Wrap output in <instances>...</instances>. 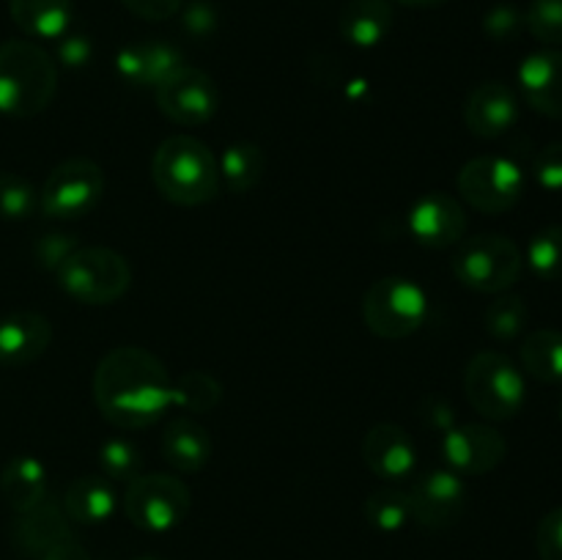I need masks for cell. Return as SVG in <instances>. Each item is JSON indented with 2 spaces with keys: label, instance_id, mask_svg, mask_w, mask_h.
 <instances>
[{
  "label": "cell",
  "instance_id": "cell-1",
  "mask_svg": "<svg viewBox=\"0 0 562 560\" xmlns=\"http://www.w3.org/2000/svg\"><path fill=\"white\" fill-rule=\"evenodd\" d=\"M93 399L115 428H146L173 406V379L168 368L140 346H115L93 373Z\"/></svg>",
  "mask_w": 562,
  "mask_h": 560
},
{
  "label": "cell",
  "instance_id": "cell-2",
  "mask_svg": "<svg viewBox=\"0 0 562 560\" xmlns=\"http://www.w3.org/2000/svg\"><path fill=\"white\" fill-rule=\"evenodd\" d=\"M151 179L159 195L176 206H203L220 192V165L203 141L173 135L154 152Z\"/></svg>",
  "mask_w": 562,
  "mask_h": 560
},
{
  "label": "cell",
  "instance_id": "cell-3",
  "mask_svg": "<svg viewBox=\"0 0 562 560\" xmlns=\"http://www.w3.org/2000/svg\"><path fill=\"white\" fill-rule=\"evenodd\" d=\"M58 91V64L47 49L27 38L0 44V113L33 119L44 113Z\"/></svg>",
  "mask_w": 562,
  "mask_h": 560
},
{
  "label": "cell",
  "instance_id": "cell-4",
  "mask_svg": "<svg viewBox=\"0 0 562 560\" xmlns=\"http://www.w3.org/2000/svg\"><path fill=\"white\" fill-rule=\"evenodd\" d=\"M58 285L82 305H113L130 291L132 269L119 250L77 247L55 272Z\"/></svg>",
  "mask_w": 562,
  "mask_h": 560
},
{
  "label": "cell",
  "instance_id": "cell-5",
  "mask_svg": "<svg viewBox=\"0 0 562 560\" xmlns=\"http://www.w3.org/2000/svg\"><path fill=\"white\" fill-rule=\"evenodd\" d=\"M428 318V296L420 283L404 275H387L368 285L362 296V322L384 340L415 335Z\"/></svg>",
  "mask_w": 562,
  "mask_h": 560
},
{
  "label": "cell",
  "instance_id": "cell-6",
  "mask_svg": "<svg viewBox=\"0 0 562 560\" xmlns=\"http://www.w3.org/2000/svg\"><path fill=\"white\" fill-rule=\"evenodd\" d=\"M525 269V256L514 239L503 234H477L456 247L453 275L461 285L481 294H503Z\"/></svg>",
  "mask_w": 562,
  "mask_h": 560
},
{
  "label": "cell",
  "instance_id": "cell-7",
  "mask_svg": "<svg viewBox=\"0 0 562 560\" xmlns=\"http://www.w3.org/2000/svg\"><path fill=\"white\" fill-rule=\"evenodd\" d=\"M464 393L486 421H510L525 406V377L503 351H477L464 371Z\"/></svg>",
  "mask_w": 562,
  "mask_h": 560
},
{
  "label": "cell",
  "instance_id": "cell-8",
  "mask_svg": "<svg viewBox=\"0 0 562 560\" xmlns=\"http://www.w3.org/2000/svg\"><path fill=\"white\" fill-rule=\"evenodd\" d=\"M192 494L181 478L168 472L135 475L126 483L124 514L137 530L168 533L190 514Z\"/></svg>",
  "mask_w": 562,
  "mask_h": 560
},
{
  "label": "cell",
  "instance_id": "cell-9",
  "mask_svg": "<svg viewBox=\"0 0 562 560\" xmlns=\"http://www.w3.org/2000/svg\"><path fill=\"white\" fill-rule=\"evenodd\" d=\"M459 192L472 209L483 214L510 212L525 195V170L508 157L486 154L459 170Z\"/></svg>",
  "mask_w": 562,
  "mask_h": 560
},
{
  "label": "cell",
  "instance_id": "cell-10",
  "mask_svg": "<svg viewBox=\"0 0 562 560\" xmlns=\"http://www.w3.org/2000/svg\"><path fill=\"white\" fill-rule=\"evenodd\" d=\"M104 195V170L88 157H71L55 165L38 192V209L47 217L75 220L91 212Z\"/></svg>",
  "mask_w": 562,
  "mask_h": 560
},
{
  "label": "cell",
  "instance_id": "cell-11",
  "mask_svg": "<svg viewBox=\"0 0 562 560\" xmlns=\"http://www.w3.org/2000/svg\"><path fill=\"white\" fill-rule=\"evenodd\" d=\"M412 519L428 530H445L456 525L467 508V483L453 470H431L417 478L406 492Z\"/></svg>",
  "mask_w": 562,
  "mask_h": 560
},
{
  "label": "cell",
  "instance_id": "cell-12",
  "mask_svg": "<svg viewBox=\"0 0 562 560\" xmlns=\"http://www.w3.org/2000/svg\"><path fill=\"white\" fill-rule=\"evenodd\" d=\"M157 108L162 110L165 119L181 126H201L214 119L220 104L217 86L206 71L195 66H184L179 75L170 77L159 88H154Z\"/></svg>",
  "mask_w": 562,
  "mask_h": 560
},
{
  "label": "cell",
  "instance_id": "cell-13",
  "mask_svg": "<svg viewBox=\"0 0 562 560\" xmlns=\"http://www.w3.org/2000/svg\"><path fill=\"white\" fill-rule=\"evenodd\" d=\"M508 443L488 423H461L450 426L442 437V456L448 470L464 475H486L503 464Z\"/></svg>",
  "mask_w": 562,
  "mask_h": 560
},
{
  "label": "cell",
  "instance_id": "cell-14",
  "mask_svg": "<svg viewBox=\"0 0 562 560\" xmlns=\"http://www.w3.org/2000/svg\"><path fill=\"white\" fill-rule=\"evenodd\" d=\"M409 231L420 245L445 250L464 239L467 234V212L459 198L450 192L434 190L423 192L409 206Z\"/></svg>",
  "mask_w": 562,
  "mask_h": 560
},
{
  "label": "cell",
  "instance_id": "cell-15",
  "mask_svg": "<svg viewBox=\"0 0 562 560\" xmlns=\"http://www.w3.org/2000/svg\"><path fill=\"white\" fill-rule=\"evenodd\" d=\"M362 459L382 481H406L417 467V445L398 423H376L362 437Z\"/></svg>",
  "mask_w": 562,
  "mask_h": 560
},
{
  "label": "cell",
  "instance_id": "cell-16",
  "mask_svg": "<svg viewBox=\"0 0 562 560\" xmlns=\"http://www.w3.org/2000/svg\"><path fill=\"white\" fill-rule=\"evenodd\" d=\"M187 66L179 47L162 42V38H148V42L126 44L115 55V69L121 80L137 88H159L170 77L179 75Z\"/></svg>",
  "mask_w": 562,
  "mask_h": 560
},
{
  "label": "cell",
  "instance_id": "cell-17",
  "mask_svg": "<svg viewBox=\"0 0 562 560\" xmlns=\"http://www.w3.org/2000/svg\"><path fill=\"white\" fill-rule=\"evenodd\" d=\"M71 536L75 530H71V519L66 516L64 503H55L53 497H44L33 508L16 514L14 525H11V541L27 558H42L47 549Z\"/></svg>",
  "mask_w": 562,
  "mask_h": 560
},
{
  "label": "cell",
  "instance_id": "cell-18",
  "mask_svg": "<svg viewBox=\"0 0 562 560\" xmlns=\"http://www.w3.org/2000/svg\"><path fill=\"white\" fill-rule=\"evenodd\" d=\"M464 121L472 135L486 137V141L505 135L519 121V99L514 88L497 80L481 82L467 99Z\"/></svg>",
  "mask_w": 562,
  "mask_h": 560
},
{
  "label": "cell",
  "instance_id": "cell-19",
  "mask_svg": "<svg viewBox=\"0 0 562 560\" xmlns=\"http://www.w3.org/2000/svg\"><path fill=\"white\" fill-rule=\"evenodd\" d=\"M53 324L36 311H16L0 318V366L22 368L47 351Z\"/></svg>",
  "mask_w": 562,
  "mask_h": 560
},
{
  "label": "cell",
  "instance_id": "cell-20",
  "mask_svg": "<svg viewBox=\"0 0 562 560\" xmlns=\"http://www.w3.org/2000/svg\"><path fill=\"white\" fill-rule=\"evenodd\" d=\"M521 97L536 113L547 119H562V53L541 49L521 60L519 66Z\"/></svg>",
  "mask_w": 562,
  "mask_h": 560
},
{
  "label": "cell",
  "instance_id": "cell-21",
  "mask_svg": "<svg viewBox=\"0 0 562 560\" xmlns=\"http://www.w3.org/2000/svg\"><path fill=\"white\" fill-rule=\"evenodd\" d=\"M212 437L206 426L190 415H179L165 426L162 432V456L173 470L198 472L212 459Z\"/></svg>",
  "mask_w": 562,
  "mask_h": 560
},
{
  "label": "cell",
  "instance_id": "cell-22",
  "mask_svg": "<svg viewBox=\"0 0 562 560\" xmlns=\"http://www.w3.org/2000/svg\"><path fill=\"white\" fill-rule=\"evenodd\" d=\"M393 16L390 0H349L340 14V36L351 47L371 49L390 36Z\"/></svg>",
  "mask_w": 562,
  "mask_h": 560
},
{
  "label": "cell",
  "instance_id": "cell-23",
  "mask_svg": "<svg viewBox=\"0 0 562 560\" xmlns=\"http://www.w3.org/2000/svg\"><path fill=\"white\" fill-rule=\"evenodd\" d=\"M0 497L14 514L33 508L47 497V470L36 456H14L0 472Z\"/></svg>",
  "mask_w": 562,
  "mask_h": 560
},
{
  "label": "cell",
  "instance_id": "cell-24",
  "mask_svg": "<svg viewBox=\"0 0 562 560\" xmlns=\"http://www.w3.org/2000/svg\"><path fill=\"white\" fill-rule=\"evenodd\" d=\"M64 511L80 525H102L115 511L113 483L104 475L75 478L64 494Z\"/></svg>",
  "mask_w": 562,
  "mask_h": 560
},
{
  "label": "cell",
  "instance_id": "cell-25",
  "mask_svg": "<svg viewBox=\"0 0 562 560\" xmlns=\"http://www.w3.org/2000/svg\"><path fill=\"white\" fill-rule=\"evenodd\" d=\"M71 0H9L14 25L31 38H60L71 25Z\"/></svg>",
  "mask_w": 562,
  "mask_h": 560
},
{
  "label": "cell",
  "instance_id": "cell-26",
  "mask_svg": "<svg viewBox=\"0 0 562 560\" xmlns=\"http://www.w3.org/2000/svg\"><path fill=\"white\" fill-rule=\"evenodd\" d=\"M521 366L538 382H562V333L552 327L532 329L521 340Z\"/></svg>",
  "mask_w": 562,
  "mask_h": 560
},
{
  "label": "cell",
  "instance_id": "cell-27",
  "mask_svg": "<svg viewBox=\"0 0 562 560\" xmlns=\"http://www.w3.org/2000/svg\"><path fill=\"white\" fill-rule=\"evenodd\" d=\"M220 179L228 184V190L247 192L261 181L267 170V157L263 148L252 141H236L220 157Z\"/></svg>",
  "mask_w": 562,
  "mask_h": 560
},
{
  "label": "cell",
  "instance_id": "cell-28",
  "mask_svg": "<svg viewBox=\"0 0 562 560\" xmlns=\"http://www.w3.org/2000/svg\"><path fill=\"white\" fill-rule=\"evenodd\" d=\"M366 519L368 525L382 533H398L412 522L409 497L401 489H376L366 500Z\"/></svg>",
  "mask_w": 562,
  "mask_h": 560
},
{
  "label": "cell",
  "instance_id": "cell-29",
  "mask_svg": "<svg viewBox=\"0 0 562 560\" xmlns=\"http://www.w3.org/2000/svg\"><path fill=\"white\" fill-rule=\"evenodd\" d=\"M223 399V384L203 371H190L173 382V404L187 412H212Z\"/></svg>",
  "mask_w": 562,
  "mask_h": 560
},
{
  "label": "cell",
  "instance_id": "cell-30",
  "mask_svg": "<svg viewBox=\"0 0 562 560\" xmlns=\"http://www.w3.org/2000/svg\"><path fill=\"white\" fill-rule=\"evenodd\" d=\"M527 264L536 272V278L562 280V225H547L538 231L527 245Z\"/></svg>",
  "mask_w": 562,
  "mask_h": 560
},
{
  "label": "cell",
  "instance_id": "cell-31",
  "mask_svg": "<svg viewBox=\"0 0 562 560\" xmlns=\"http://www.w3.org/2000/svg\"><path fill=\"white\" fill-rule=\"evenodd\" d=\"M38 209V190L14 170L0 173V220H27Z\"/></svg>",
  "mask_w": 562,
  "mask_h": 560
},
{
  "label": "cell",
  "instance_id": "cell-32",
  "mask_svg": "<svg viewBox=\"0 0 562 560\" xmlns=\"http://www.w3.org/2000/svg\"><path fill=\"white\" fill-rule=\"evenodd\" d=\"M486 329L492 338L497 340H514L519 338L521 329L527 324V305L521 296L516 294H499L492 305L486 307Z\"/></svg>",
  "mask_w": 562,
  "mask_h": 560
},
{
  "label": "cell",
  "instance_id": "cell-33",
  "mask_svg": "<svg viewBox=\"0 0 562 560\" xmlns=\"http://www.w3.org/2000/svg\"><path fill=\"white\" fill-rule=\"evenodd\" d=\"M99 467H102L108 481L130 483L132 478L140 475V453H137V448L130 439L113 437L99 448Z\"/></svg>",
  "mask_w": 562,
  "mask_h": 560
},
{
  "label": "cell",
  "instance_id": "cell-34",
  "mask_svg": "<svg viewBox=\"0 0 562 560\" xmlns=\"http://www.w3.org/2000/svg\"><path fill=\"white\" fill-rule=\"evenodd\" d=\"M525 25L541 44H562V0H532Z\"/></svg>",
  "mask_w": 562,
  "mask_h": 560
},
{
  "label": "cell",
  "instance_id": "cell-35",
  "mask_svg": "<svg viewBox=\"0 0 562 560\" xmlns=\"http://www.w3.org/2000/svg\"><path fill=\"white\" fill-rule=\"evenodd\" d=\"M80 247V242L71 234H64V231H49V234L38 236L36 245H33V256H36V264L47 272H58L60 264L71 256V253Z\"/></svg>",
  "mask_w": 562,
  "mask_h": 560
},
{
  "label": "cell",
  "instance_id": "cell-36",
  "mask_svg": "<svg viewBox=\"0 0 562 560\" xmlns=\"http://www.w3.org/2000/svg\"><path fill=\"white\" fill-rule=\"evenodd\" d=\"M525 27V14H521L516 5L499 3L483 20V31L494 38V42H508V38L519 36V31Z\"/></svg>",
  "mask_w": 562,
  "mask_h": 560
},
{
  "label": "cell",
  "instance_id": "cell-37",
  "mask_svg": "<svg viewBox=\"0 0 562 560\" xmlns=\"http://www.w3.org/2000/svg\"><path fill=\"white\" fill-rule=\"evenodd\" d=\"M532 176L547 192H562V141L541 148L532 163Z\"/></svg>",
  "mask_w": 562,
  "mask_h": 560
},
{
  "label": "cell",
  "instance_id": "cell-38",
  "mask_svg": "<svg viewBox=\"0 0 562 560\" xmlns=\"http://www.w3.org/2000/svg\"><path fill=\"white\" fill-rule=\"evenodd\" d=\"M536 549L541 560H562V505L538 522Z\"/></svg>",
  "mask_w": 562,
  "mask_h": 560
},
{
  "label": "cell",
  "instance_id": "cell-39",
  "mask_svg": "<svg viewBox=\"0 0 562 560\" xmlns=\"http://www.w3.org/2000/svg\"><path fill=\"white\" fill-rule=\"evenodd\" d=\"M58 47H55V55H58V64L66 66V69H82V66L91 64L93 58V44L86 33H69L55 38Z\"/></svg>",
  "mask_w": 562,
  "mask_h": 560
},
{
  "label": "cell",
  "instance_id": "cell-40",
  "mask_svg": "<svg viewBox=\"0 0 562 560\" xmlns=\"http://www.w3.org/2000/svg\"><path fill=\"white\" fill-rule=\"evenodd\" d=\"M181 25L190 36H209V33L217 31V9H214L209 0H192L190 5H184L181 11Z\"/></svg>",
  "mask_w": 562,
  "mask_h": 560
},
{
  "label": "cell",
  "instance_id": "cell-41",
  "mask_svg": "<svg viewBox=\"0 0 562 560\" xmlns=\"http://www.w3.org/2000/svg\"><path fill=\"white\" fill-rule=\"evenodd\" d=\"M126 5V11H132L135 16L148 22H165L170 16H176L184 5V0H121Z\"/></svg>",
  "mask_w": 562,
  "mask_h": 560
},
{
  "label": "cell",
  "instance_id": "cell-42",
  "mask_svg": "<svg viewBox=\"0 0 562 560\" xmlns=\"http://www.w3.org/2000/svg\"><path fill=\"white\" fill-rule=\"evenodd\" d=\"M38 560H91V555H88V549L82 547L75 536H71V538H66V541L55 544L53 549H47V552H44Z\"/></svg>",
  "mask_w": 562,
  "mask_h": 560
},
{
  "label": "cell",
  "instance_id": "cell-43",
  "mask_svg": "<svg viewBox=\"0 0 562 560\" xmlns=\"http://www.w3.org/2000/svg\"><path fill=\"white\" fill-rule=\"evenodd\" d=\"M401 5H412V9H434V5H445L448 0H395Z\"/></svg>",
  "mask_w": 562,
  "mask_h": 560
},
{
  "label": "cell",
  "instance_id": "cell-44",
  "mask_svg": "<svg viewBox=\"0 0 562 560\" xmlns=\"http://www.w3.org/2000/svg\"><path fill=\"white\" fill-rule=\"evenodd\" d=\"M137 560H162V558H154V555H143V558H137Z\"/></svg>",
  "mask_w": 562,
  "mask_h": 560
},
{
  "label": "cell",
  "instance_id": "cell-45",
  "mask_svg": "<svg viewBox=\"0 0 562 560\" xmlns=\"http://www.w3.org/2000/svg\"><path fill=\"white\" fill-rule=\"evenodd\" d=\"M560 421H562V401H560Z\"/></svg>",
  "mask_w": 562,
  "mask_h": 560
}]
</instances>
